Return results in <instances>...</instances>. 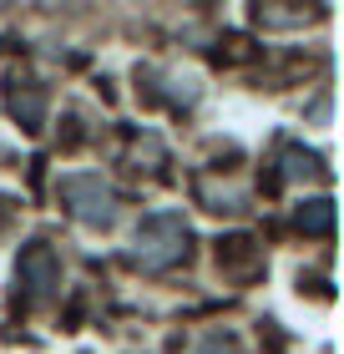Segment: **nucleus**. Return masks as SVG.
Listing matches in <instances>:
<instances>
[{
  "mask_svg": "<svg viewBox=\"0 0 344 354\" xmlns=\"http://www.w3.org/2000/svg\"><path fill=\"white\" fill-rule=\"evenodd\" d=\"M15 283H21V299L26 304H36L46 299L51 288L61 283V263H56V253L46 248V243H30L21 253V268H15Z\"/></svg>",
  "mask_w": 344,
  "mask_h": 354,
  "instance_id": "obj_2",
  "label": "nucleus"
},
{
  "mask_svg": "<svg viewBox=\"0 0 344 354\" xmlns=\"http://www.w3.org/2000/svg\"><path fill=\"white\" fill-rule=\"evenodd\" d=\"M61 198H66L71 213L87 218V223H107L111 218V187L102 177H66V183H61Z\"/></svg>",
  "mask_w": 344,
  "mask_h": 354,
  "instance_id": "obj_3",
  "label": "nucleus"
},
{
  "mask_svg": "<svg viewBox=\"0 0 344 354\" xmlns=\"http://www.w3.org/2000/svg\"><path fill=\"white\" fill-rule=\"evenodd\" d=\"M10 111H15V117H26V127H41V96L36 91H10Z\"/></svg>",
  "mask_w": 344,
  "mask_h": 354,
  "instance_id": "obj_5",
  "label": "nucleus"
},
{
  "mask_svg": "<svg viewBox=\"0 0 344 354\" xmlns=\"http://www.w3.org/2000/svg\"><path fill=\"white\" fill-rule=\"evenodd\" d=\"M329 223H334L329 198H314L309 207H299V228H309V233H329Z\"/></svg>",
  "mask_w": 344,
  "mask_h": 354,
  "instance_id": "obj_4",
  "label": "nucleus"
},
{
  "mask_svg": "<svg viewBox=\"0 0 344 354\" xmlns=\"http://www.w3.org/2000/svg\"><path fill=\"white\" fill-rule=\"evenodd\" d=\"M188 253V228H183V218H172V213H152V218H142V228H137V259L147 268H168L177 263Z\"/></svg>",
  "mask_w": 344,
  "mask_h": 354,
  "instance_id": "obj_1",
  "label": "nucleus"
}]
</instances>
